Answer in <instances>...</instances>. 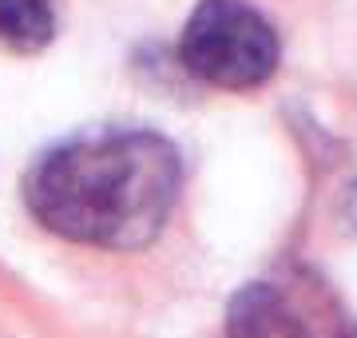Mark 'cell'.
Returning <instances> with one entry per match:
<instances>
[{"mask_svg": "<svg viewBox=\"0 0 357 338\" xmlns=\"http://www.w3.org/2000/svg\"><path fill=\"white\" fill-rule=\"evenodd\" d=\"M178 56L206 84L246 91L278 68V36L243 0H203L183 28Z\"/></svg>", "mask_w": 357, "mask_h": 338, "instance_id": "cell-2", "label": "cell"}, {"mask_svg": "<svg viewBox=\"0 0 357 338\" xmlns=\"http://www.w3.org/2000/svg\"><path fill=\"white\" fill-rule=\"evenodd\" d=\"M282 326H286L290 338H357V323H349V314L330 295H310L302 302L286 299V318H282Z\"/></svg>", "mask_w": 357, "mask_h": 338, "instance_id": "cell-5", "label": "cell"}, {"mask_svg": "<svg viewBox=\"0 0 357 338\" xmlns=\"http://www.w3.org/2000/svg\"><path fill=\"white\" fill-rule=\"evenodd\" d=\"M56 36L48 0H0V44L16 52H40Z\"/></svg>", "mask_w": 357, "mask_h": 338, "instance_id": "cell-4", "label": "cell"}, {"mask_svg": "<svg viewBox=\"0 0 357 338\" xmlns=\"http://www.w3.org/2000/svg\"><path fill=\"white\" fill-rule=\"evenodd\" d=\"M175 147L151 131H91L28 171V207L72 243L135 251L163 231L178 199Z\"/></svg>", "mask_w": 357, "mask_h": 338, "instance_id": "cell-1", "label": "cell"}, {"mask_svg": "<svg viewBox=\"0 0 357 338\" xmlns=\"http://www.w3.org/2000/svg\"><path fill=\"white\" fill-rule=\"evenodd\" d=\"M286 318V299L270 283L243 286L227 307V338H274Z\"/></svg>", "mask_w": 357, "mask_h": 338, "instance_id": "cell-3", "label": "cell"}]
</instances>
